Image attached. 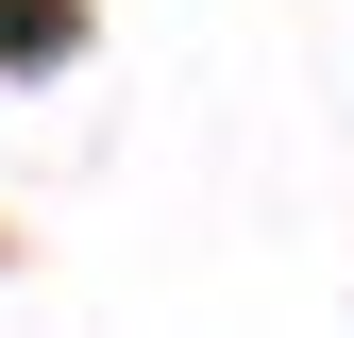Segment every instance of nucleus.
<instances>
[{"label": "nucleus", "instance_id": "nucleus-1", "mask_svg": "<svg viewBox=\"0 0 354 338\" xmlns=\"http://www.w3.org/2000/svg\"><path fill=\"white\" fill-rule=\"evenodd\" d=\"M84 51V0H0V68H68Z\"/></svg>", "mask_w": 354, "mask_h": 338}]
</instances>
